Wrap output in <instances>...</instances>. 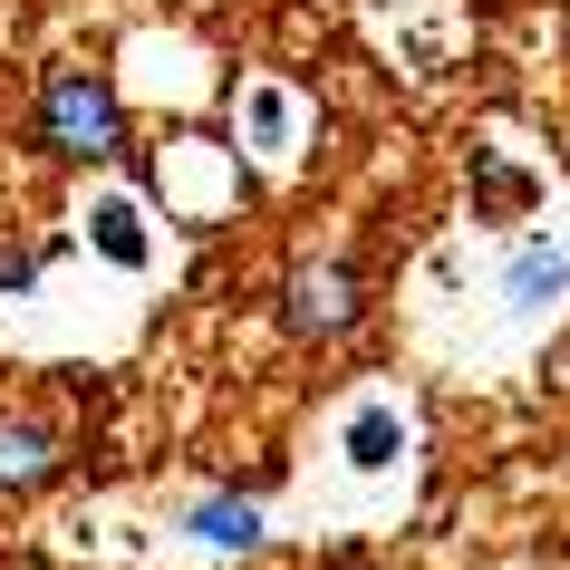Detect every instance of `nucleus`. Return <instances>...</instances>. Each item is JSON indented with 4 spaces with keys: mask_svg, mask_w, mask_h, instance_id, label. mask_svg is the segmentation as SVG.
Returning <instances> with one entry per match:
<instances>
[{
    "mask_svg": "<svg viewBox=\"0 0 570 570\" xmlns=\"http://www.w3.org/2000/svg\"><path fill=\"white\" fill-rule=\"evenodd\" d=\"M30 146L59 155V165H107L126 155V97L107 68H49L30 107Z\"/></svg>",
    "mask_w": 570,
    "mask_h": 570,
    "instance_id": "1",
    "label": "nucleus"
},
{
    "mask_svg": "<svg viewBox=\"0 0 570 570\" xmlns=\"http://www.w3.org/2000/svg\"><path fill=\"white\" fill-rule=\"evenodd\" d=\"M367 320V271L358 262H291L281 271V330L301 338V348H338V338H358Z\"/></svg>",
    "mask_w": 570,
    "mask_h": 570,
    "instance_id": "2",
    "label": "nucleus"
},
{
    "mask_svg": "<svg viewBox=\"0 0 570 570\" xmlns=\"http://www.w3.org/2000/svg\"><path fill=\"white\" fill-rule=\"evenodd\" d=\"M68 464V435L49 416H0V493H39Z\"/></svg>",
    "mask_w": 570,
    "mask_h": 570,
    "instance_id": "3",
    "label": "nucleus"
},
{
    "mask_svg": "<svg viewBox=\"0 0 570 570\" xmlns=\"http://www.w3.org/2000/svg\"><path fill=\"white\" fill-rule=\"evenodd\" d=\"M184 532L213 541V551H262V503L252 493H194L184 503Z\"/></svg>",
    "mask_w": 570,
    "mask_h": 570,
    "instance_id": "4",
    "label": "nucleus"
},
{
    "mask_svg": "<svg viewBox=\"0 0 570 570\" xmlns=\"http://www.w3.org/2000/svg\"><path fill=\"white\" fill-rule=\"evenodd\" d=\"M561 291H570V252L561 242H522V252L503 262V301L512 309H551Z\"/></svg>",
    "mask_w": 570,
    "mask_h": 570,
    "instance_id": "5",
    "label": "nucleus"
},
{
    "mask_svg": "<svg viewBox=\"0 0 570 570\" xmlns=\"http://www.w3.org/2000/svg\"><path fill=\"white\" fill-rule=\"evenodd\" d=\"M242 126H252V146H262V155H291V136H301V97H291V88H242Z\"/></svg>",
    "mask_w": 570,
    "mask_h": 570,
    "instance_id": "6",
    "label": "nucleus"
},
{
    "mask_svg": "<svg viewBox=\"0 0 570 570\" xmlns=\"http://www.w3.org/2000/svg\"><path fill=\"white\" fill-rule=\"evenodd\" d=\"M396 454H406V416H396V406H358V416H348V464L387 474Z\"/></svg>",
    "mask_w": 570,
    "mask_h": 570,
    "instance_id": "7",
    "label": "nucleus"
},
{
    "mask_svg": "<svg viewBox=\"0 0 570 570\" xmlns=\"http://www.w3.org/2000/svg\"><path fill=\"white\" fill-rule=\"evenodd\" d=\"M88 242H97L117 271H136V262H146V213L117 194V204H97V213H88Z\"/></svg>",
    "mask_w": 570,
    "mask_h": 570,
    "instance_id": "8",
    "label": "nucleus"
},
{
    "mask_svg": "<svg viewBox=\"0 0 570 570\" xmlns=\"http://www.w3.org/2000/svg\"><path fill=\"white\" fill-rule=\"evenodd\" d=\"M39 262H49V252H0V301H30V291H39Z\"/></svg>",
    "mask_w": 570,
    "mask_h": 570,
    "instance_id": "9",
    "label": "nucleus"
},
{
    "mask_svg": "<svg viewBox=\"0 0 570 570\" xmlns=\"http://www.w3.org/2000/svg\"><path fill=\"white\" fill-rule=\"evenodd\" d=\"M483 204H532V175L522 165H483Z\"/></svg>",
    "mask_w": 570,
    "mask_h": 570,
    "instance_id": "10",
    "label": "nucleus"
},
{
    "mask_svg": "<svg viewBox=\"0 0 570 570\" xmlns=\"http://www.w3.org/2000/svg\"><path fill=\"white\" fill-rule=\"evenodd\" d=\"M330 570H387V561H367V551H338V561Z\"/></svg>",
    "mask_w": 570,
    "mask_h": 570,
    "instance_id": "11",
    "label": "nucleus"
}]
</instances>
